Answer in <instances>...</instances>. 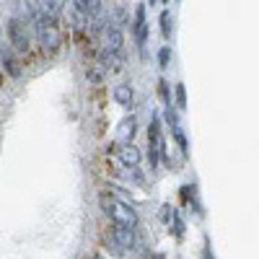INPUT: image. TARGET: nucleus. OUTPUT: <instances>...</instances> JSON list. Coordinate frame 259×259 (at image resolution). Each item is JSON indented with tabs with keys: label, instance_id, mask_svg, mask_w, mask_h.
<instances>
[{
	"label": "nucleus",
	"instance_id": "14",
	"mask_svg": "<svg viewBox=\"0 0 259 259\" xmlns=\"http://www.w3.org/2000/svg\"><path fill=\"white\" fill-rule=\"evenodd\" d=\"M171 104H174L177 112H184L187 109V89H184V83H177L174 85V101H171Z\"/></svg>",
	"mask_w": 259,
	"mask_h": 259
},
{
	"label": "nucleus",
	"instance_id": "13",
	"mask_svg": "<svg viewBox=\"0 0 259 259\" xmlns=\"http://www.w3.org/2000/svg\"><path fill=\"white\" fill-rule=\"evenodd\" d=\"M171 135H174V140H177V145H179V150H182V158H187V156H189V143H187V135H184L182 124L171 127Z\"/></svg>",
	"mask_w": 259,
	"mask_h": 259
},
{
	"label": "nucleus",
	"instance_id": "24",
	"mask_svg": "<svg viewBox=\"0 0 259 259\" xmlns=\"http://www.w3.org/2000/svg\"><path fill=\"white\" fill-rule=\"evenodd\" d=\"M148 259H166V256H163V254H150Z\"/></svg>",
	"mask_w": 259,
	"mask_h": 259
},
{
	"label": "nucleus",
	"instance_id": "11",
	"mask_svg": "<svg viewBox=\"0 0 259 259\" xmlns=\"http://www.w3.org/2000/svg\"><path fill=\"white\" fill-rule=\"evenodd\" d=\"M117 156H119L122 166H138L140 163V148H135L133 143H124L122 150H117Z\"/></svg>",
	"mask_w": 259,
	"mask_h": 259
},
{
	"label": "nucleus",
	"instance_id": "20",
	"mask_svg": "<svg viewBox=\"0 0 259 259\" xmlns=\"http://www.w3.org/2000/svg\"><path fill=\"white\" fill-rule=\"evenodd\" d=\"M168 60H171V47H161V50H158V68H161V70L168 68Z\"/></svg>",
	"mask_w": 259,
	"mask_h": 259
},
{
	"label": "nucleus",
	"instance_id": "1",
	"mask_svg": "<svg viewBox=\"0 0 259 259\" xmlns=\"http://www.w3.org/2000/svg\"><path fill=\"white\" fill-rule=\"evenodd\" d=\"M29 26H34V34H36V41L45 52H57L60 45H62V36H60V29H57V21L55 18H47L41 16L39 11L34 13V21Z\"/></svg>",
	"mask_w": 259,
	"mask_h": 259
},
{
	"label": "nucleus",
	"instance_id": "6",
	"mask_svg": "<svg viewBox=\"0 0 259 259\" xmlns=\"http://www.w3.org/2000/svg\"><path fill=\"white\" fill-rule=\"evenodd\" d=\"M104 50L117 57H124V34L122 29L112 26L109 21H106V31H104Z\"/></svg>",
	"mask_w": 259,
	"mask_h": 259
},
{
	"label": "nucleus",
	"instance_id": "5",
	"mask_svg": "<svg viewBox=\"0 0 259 259\" xmlns=\"http://www.w3.org/2000/svg\"><path fill=\"white\" fill-rule=\"evenodd\" d=\"M133 34H135V45L140 57L145 60V45H148V21H145V3L135 6V18H133Z\"/></svg>",
	"mask_w": 259,
	"mask_h": 259
},
{
	"label": "nucleus",
	"instance_id": "9",
	"mask_svg": "<svg viewBox=\"0 0 259 259\" xmlns=\"http://www.w3.org/2000/svg\"><path fill=\"white\" fill-rule=\"evenodd\" d=\"M0 62H3V70L11 78H21V62L16 60L13 50H0Z\"/></svg>",
	"mask_w": 259,
	"mask_h": 259
},
{
	"label": "nucleus",
	"instance_id": "17",
	"mask_svg": "<svg viewBox=\"0 0 259 259\" xmlns=\"http://www.w3.org/2000/svg\"><path fill=\"white\" fill-rule=\"evenodd\" d=\"M101 244H104V249L109 251L112 256H130V254H127V251H124L119 244H114V241L109 239V236H104V239H101Z\"/></svg>",
	"mask_w": 259,
	"mask_h": 259
},
{
	"label": "nucleus",
	"instance_id": "4",
	"mask_svg": "<svg viewBox=\"0 0 259 259\" xmlns=\"http://www.w3.org/2000/svg\"><path fill=\"white\" fill-rule=\"evenodd\" d=\"M106 236H109V239H112L114 244H119L124 251H135V249H138V228L112 223V228L106 231Z\"/></svg>",
	"mask_w": 259,
	"mask_h": 259
},
{
	"label": "nucleus",
	"instance_id": "8",
	"mask_svg": "<svg viewBox=\"0 0 259 259\" xmlns=\"http://www.w3.org/2000/svg\"><path fill=\"white\" fill-rule=\"evenodd\" d=\"M99 68L104 70V73H119L122 68H124V57H117V55H112V52H106V50H101L99 52Z\"/></svg>",
	"mask_w": 259,
	"mask_h": 259
},
{
	"label": "nucleus",
	"instance_id": "25",
	"mask_svg": "<svg viewBox=\"0 0 259 259\" xmlns=\"http://www.w3.org/2000/svg\"><path fill=\"white\" fill-rule=\"evenodd\" d=\"M158 3V0H148V6H156Z\"/></svg>",
	"mask_w": 259,
	"mask_h": 259
},
{
	"label": "nucleus",
	"instance_id": "15",
	"mask_svg": "<svg viewBox=\"0 0 259 259\" xmlns=\"http://www.w3.org/2000/svg\"><path fill=\"white\" fill-rule=\"evenodd\" d=\"M124 179L130 182V184H145V174L138 168V166H124Z\"/></svg>",
	"mask_w": 259,
	"mask_h": 259
},
{
	"label": "nucleus",
	"instance_id": "18",
	"mask_svg": "<svg viewBox=\"0 0 259 259\" xmlns=\"http://www.w3.org/2000/svg\"><path fill=\"white\" fill-rule=\"evenodd\" d=\"M158 96H161V101H163V106H171V85L161 78L158 80Z\"/></svg>",
	"mask_w": 259,
	"mask_h": 259
},
{
	"label": "nucleus",
	"instance_id": "7",
	"mask_svg": "<svg viewBox=\"0 0 259 259\" xmlns=\"http://www.w3.org/2000/svg\"><path fill=\"white\" fill-rule=\"evenodd\" d=\"M112 99H114L119 106H124V109H133V101H135L133 85H130V83H119V85H114V89H112Z\"/></svg>",
	"mask_w": 259,
	"mask_h": 259
},
{
	"label": "nucleus",
	"instance_id": "22",
	"mask_svg": "<svg viewBox=\"0 0 259 259\" xmlns=\"http://www.w3.org/2000/svg\"><path fill=\"white\" fill-rule=\"evenodd\" d=\"M73 6H75L78 16H83V18H85V8H89V0H73ZM85 21H89V18H85Z\"/></svg>",
	"mask_w": 259,
	"mask_h": 259
},
{
	"label": "nucleus",
	"instance_id": "12",
	"mask_svg": "<svg viewBox=\"0 0 259 259\" xmlns=\"http://www.w3.org/2000/svg\"><path fill=\"white\" fill-rule=\"evenodd\" d=\"M36 11L41 16H47V18H60L62 13V0H36Z\"/></svg>",
	"mask_w": 259,
	"mask_h": 259
},
{
	"label": "nucleus",
	"instance_id": "21",
	"mask_svg": "<svg viewBox=\"0 0 259 259\" xmlns=\"http://www.w3.org/2000/svg\"><path fill=\"white\" fill-rule=\"evenodd\" d=\"M85 78H89L91 83H101V80H104V70H101V68H99V70L91 68V70H85Z\"/></svg>",
	"mask_w": 259,
	"mask_h": 259
},
{
	"label": "nucleus",
	"instance_id": "27",
	"mask_svg": "<svg viewBox=\"0 0 259 259\" xmlns=\"http://www.w3.org/2000/svg\"><path fill=\"white\" fill-rule=\"evenodd\" d=\"M0 50H3V34H0Z\"/></svg>",
	"mask_w": 259,
	"mask_h": 259
},
{
	"label": "nucleus",
	"instance_id": "26",
	"mask_svg": "<svg viewBox=\"0 0 259 259\" xmlns=\"http://www.w3.org/2000/svg\"><path fill=\"white\" fill-rule=\"evenodd\" d=\"M158 3H163V6H168V3H171V0H158Z\"/></svg>",
	"mask_w": 259,
	"mask_h": 259
},
{
	"label": "nucleus",
	"instance_id": "2",
	"mask_svg": "<svg viewBox=\"0 0 259 259\" xmlns=\"http://www.w3.org/2000/svg\"><path fill=\"white\" fill-rule=\"evenodd\" d=\"M101 210L112 218V223L117 226H130V228H138V212L130 207L127 202L112 197V194H101Z\"/></svg>",
	"mask_w": 259,
	"mask_h": 259
},
{
	"label": "nucleus",
	"instance_id": "23",
	"mask_svg": "<svg viewBox=\"0 0 259 259\" xmlns=\"http://www.w3.org/2000/svg\"><path fill=\"white\" fill-rule=\"evenodd\" d=\"M192 192H194V189H192L189 184H184V187H182V202H184V205L192 200Z\"/></svg>",
	"mask_w": 259,
	"mask_h": 259
},
{
	"label": "nucleus",
	"instance_id": "19",
	"mask_svg": "<svg viewBox=\"0 0 259 259\" xmlns=\"http://www.w3.org/2000/svg\"><path fill=\"white\" fill-rule=\"evenodd\" d=\"M171 223H174V236L182 241V239H184V221H182L179 215L174 212V215H171Z\"/></svg>",
	"mask_w": 259,
	"mask_h": 259
},
{
	"label": "nucleus",
	"instance_id": "16",
	"mask_svg": "<svg viewBox=\"0 0 259 259\" xmlns=\"http://www.w3.org/2000/svg\"><path fill=\"white\" fill-rule=\"evenodd\" d=\"M158 24H161V36L168 39V36H171V24H174V18H171V11H161Z\"/></svg>",
	"mask_w": 259,
	"mask_h": 259
},
{
	"label": "nucleus",
	"instance_id": "10",
	"mask_svg": "<svg viewBox=\"0 0 259 259\" xmlns=\"http://www.w3.org/2000/svg\"><path fill=\"white\" fill-rule=\"evenodd\" d=\"M135 133H138V119H135V117H124V119L119 122V127H117V138H119L122 143H133Z\"/></svg>",
	"mask_w": 259,
	"mask_h": 259
},
{
	"label": "nucleus",
	"instance_id": "3",
	"mask_svg": "<svg viewBox=\"0 0 259 259\" xmlns=\"http://www.w3.org/2000/svg\"><path fill=\"white\" fill-rule=\"evenodd\" d=\"M6 34H8V41L13 52L18 55H26L31 50V36H29V24H24V21H18L16 16L8 18V26H6Z\"/></svg>",
	"mask_w": 259,
	"mask_h": 259
}]
</instances>
